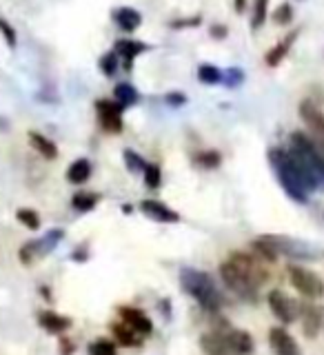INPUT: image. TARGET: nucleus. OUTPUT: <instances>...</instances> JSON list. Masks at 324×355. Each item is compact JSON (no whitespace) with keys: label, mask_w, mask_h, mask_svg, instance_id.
<instances>
[{"label":"nucleus","mask_w":324,"mask_h":355,"mask_svg":"<svg viewBox=\"0 0 324 355\" xmlns=\"http://www.w3.org/2000/svg\"><path fill=\"white\" fill-rule=\"evenodd\" d=\"M29 144L33 149H36L44 160H56L58 158V147H56V142H51L47 136H42L38 131H29Z\"/></svg>","instance_id":"nucleus-21"},{"label":"nucleus","mask_w":324,"mask_h":355,"mask_svg":"<svg viewBox=\"0 0 324 355\" xmlns=\"http://www.w3.org/2000/svg\"><path fill=\"white\" fill-rule=\"evenodd\" d=\"M60 342H62V355H69V353L74 351V347H71V344H69V340H67V338H62Z\"/></svg>","instance_id":"nucleus-41"},{"label":"nucleus","mask_w":324,"mask_h":355,"mask_svg":"<svg viewBox=\"0 0 324 355\" xmlns=\"http://www.w3.org/2000/svg\"><path fill=\"white\" fill-rule=\"evenodd\" d=\"M227 260L258 288H262L266 282H269L271 273H269V269H266V262L262 258H258L253 251L251 253L249 251H233Z\"/></svg>","instance_id":"nucleus-5"},{"label":"nucleus","mask_w":324,"mask_h":355,"mask_svg":"<svg viewBox=\"0 0 324 355\" xmlns=\"http://www.w3.org/2000/svg\"><path fill=\"white\" fill-rule=\"evenodd\" d=\"M0 36L5 38V42H7V47H9V49H16V44H18V33H16L14 27H11V22H9L7 18H3V16H0Z\"/></svg>","instance_id":"nucleus-34"},{"label":"nucleus","mask_w":324,"mask_h":355,"mask_svg":"<svg viewBox=\"0 0 324 355\" xmlns=\"http://www.w3.org/2000/svg\"><path fill=\"white\" fill-rule=\"evenodd\" d=\"M271 313L282 322V324H293L300 313V300H293L291 295H287L280 288H271L266 295Z\"/></svg>","instance_id":"nucleus-8"},{"label":"nucleus","mask_w":324,"mask_h":355,"mask_svg":"<svg viewBox=\"0 0 324 355\" xmlns=\"http://www.w3.org/2000/svg\"><path fill=\"white\" fill-rule=\"evenodd\" d=\"M227 33H229V31H227L225 25H214V27L209 29V36H211V38H216V40H225V38H227Z\"/></svg>","instance_id":"nucleus-39"},{"label":"nucleus","mask_w":324,"mask_h":355,"mask_svg":"<svg viewBox=\"0 0 324 355\" xmlns=\"http://www.w3.org/2000/svg\"><path fill=\"white\" fill-rule=\"evenodd\" d=\"M222 83H227V87H240L244 83V71L238 67H231V69L222 71Z\"/></svg>","instance_id":"nucleus-36"},{"label":"nucleus","mask_w":324,"mask_h":355,"mask_svg":"<svg viewBox=\"0 0 324 355\" xmlns=\"http://www.w3.org/2000/svg\"><path fill=\"white\" fill-rule=\"evenodd\" d=\"M298 320H302V333L305 338L316 340L320 336V331L324 327V313L318 304H314V300L302 297L300 300V313Z\"/></svg>","instance_id":"nucleus-10"},{"label":"nucleus","mask_w":324,"mask_h":355,"mask_svg":"<svg viewBox=\"0 0 324 355\" xmlns=\"http://www.w3.org/2000/svg\"><path fill=\"white\" fill-rule=\"evenodd\" d=\"M38 324L51 333V336H62L65 331H69L71 329V318H67L62 313H56V311H40L38 313Z\"/></svg>","instance_id":"nucleus-17"},{"label":"nucleus","mask_w":324,"mask_h":355,"mask_svg":"<svg viewBox=\"0 0 324 355\" xmlns=\"http://www.w3.org/2000/svg\"><path fill=\"white\" fill-rule=\"evenodd\" d=\"M180 284L203 311H207V313H220L222 304H225V295L220 293V288L216 286L214 277L209 273L187 266V269L180 271Z\"/></svg>","instance_id":"nucleus-2"},{"label":"nucleus","mask_w":324,"mask_h":355,"mask_svg":"<svg viewBox=\"0 0 324 355\" xmlns=\"http://www.w3.org/2000/svg\"><path fill=\"white\" fill-rule=\"evenodd\" d=\"M122 160H125L127 171H131V173H142L144 171V164H147L133 149H127L125 153H122Z\"/></svg>","instance_id":"nucleus-33"},{"label":"nucleus","mask_w":324,"mask_h":355,"mask_svg":"<svg viewBox=\"0 0 324 355\" xmlns=\"http://www.w3.org/2000/svg\"><path fill=\"white\" fill-rule=\"evenodd\" d=\"M298 36H300V31H298V29L289 31V36H284L280 42L275 44V47H271L269 51H266L264 62L269 64V67H278V64H280V62L287 58V55H289V51H291V47H293V42L298 40Z\"/></svg>","instance_id":"nucleus-20"},{"label":"nucleus","mask_w":324,"mask_h":355,"mask_svg":"<svg viewBox=\"0 0 324 355\" xmlns=\"http://www.w3.org/2000/svg\"><path fill=\"white\" fill-rule=\"evenodd\" d=\"M269 18V0H253L251 7V29H262Z\"/></svg>","instance_id":"nucleus-26"},{"label":"nucleus","mask_w":324,"mask_h":355,"mask_svg":"<svg viewBox=\"0 0 324 355\" xmlns=\"http://www.w3.org/2000/svg\"><path fill=\"white\" fill-rule=\"evenodd\" d=\"M140 211L149 220L160 222V225H176V222H180V214L173 211L169 205L160 202V200H142Z\"/></svg>","instance_id":"nucleus-13"},{"label":"nucleus","mask_w":324,"mask_h":355,"mask_svg":"<svg viewBox=\"0 0 324 355\" xmlns=\"http://www.w3.org/2000/svg\"><path fill=\"white\" fill-rule=\"evenodd\" d=\"M65 238V231L62 229H51L47 231L40 240H36V251H38V258H42V255L51 253L56 247L60 244V240Z\"/></svg>","instance_id":"nucleus-24"},{"label":"nucleus","mask_w":324,"mask_h":355,"mask_svg":"<svg viewBox=\"0 0 324 355\" xmlns=\"http://www.w3.org/2000/svg\"><path fill=\"white\" fill-rule=\"evenodd\" d=\"M287 275H289V282H291V286L302 297L320 300L324 295V280L316 271L307 269V266H302V264H289L287 266Z\"/></svg>","instance_id":"nucleus-6"},{"label":"nucleus","mask_w":324,"mask_h":355,"mask_svg":"<svg viewBox=\"0 0 324 355\" xmlns=\"http://www.w3.org/2000/svg\"><path fill=\"white\" fill-rule=\"evenodd\" d=\"M266 158H269V164L273 166L278 182H280L284 193L291 198L293 202L307 205L311 193L320 189L314 171L309 169L307 162L300 158L293 149L273 147L266 151Z\"/></svg>","instance_id":"nucleus-1"},{"label":"nucleus","mask_w":324,"mask_h":355,"mask_svg":"<svg viewBox=\"0 0 324 355\" xmlns=\"http://www.w3.org/2000/svg\"><path fill=\"white\" fill-rule=\"evenodd\" d=\"M289 149H293L300 158L307 162V166L316 175L318 187L324 189V160L320 155L316 140L309 136V131H293L291 136H289Z\"/></svg>","instance_id":"nucleus-4"},{"label":"nucleus","mask_w":324,"mask_h":355,"mask_svg":"<svg viewBox=\"0 0 324 355\" xmlns=\"http://www.w3.org/2000/svg\"><path fill=\"white\" fill-rule=\"evenodd\" d=\"M98 67H100V71H103L107 78H114L116 71L120 69V55H118V51L114 49V51H107V53L100 55Z\"/></svg>","instance_id":"nucleus-28"},{"label":"nucleus","mask_w":324,"mask_h":355,"mask_svg":"<svg viewBox=\"0 0 324 355\" xmlns=\"http://www.w3.org/2000/svg\"><path fill=\"white\" fill-rule=\"evenodd\" d=\"M198 80L203 85H220L222 83V71L218 69L216 64H200L198 67Z\"/></svg>","instance_id":"nucleus-29"},{"label":"nucleus","mask_w":324,"mask_h":355,"mask_svg":"<svg viewBox=\"0 0 324 355\" xmlns=\"http://www.w3.org/2000/svg\"><path fill=\"white\" fill-rule=\"evenodd\" d=\"M98 196L92 193V191H78L74 198H71V207L76 211H80V214H87V211H94L96 205H98Z\"/></svg>","instance_id":"nucleus-27"},{"label":"nucleus","mask_w":324,"mask_h":355,"mask_svg":"<svg viewBox=\"0 0 324 355\" xmlns=\"http://www.w3.org/2000/svg\"><path fill=\"white\" fill-rule=\"evenodd\" d=\"M71 258H74V260H78V262H85V260H87V247H85V244H83V247L71 255Z\"/></svg>","instance_id":"nucleus-40"},{"label":"nucleus","mask_w":324,"mask_h":355,"mask_svg":"<svg viewBox=\"0 0 324 355\" xmlns=\"http://www.w3.org/2000/svg\"><path fill=\"white\" fill-rule=\"evenodd\" d=\"M111 20L116 22V27L122 29V31H136L140 25H142V16H140V11L138 9H133V7H118L114 9V14H111Z\"/></svg>","instance_id":"nucleus-19"},{"label":"nucleus","mask_w":324,"mask_h":355,"mask_svg":"<svg viewBox=\"0 0 324 355\" xmlns=\"http://www.w3.org/2000/svg\"><path fill=\"white\" fill-rule=\"evenodd\" d=\"M92 178V162L87 158H78L67 166V180L71 184H85Z\"/></svg>","instance_id":"nucleus-22"},{"label":"nucleus","mask_w":324,"mask_h":355,"mask_svg":"<svg viewBox=\"0 0 324 355\" xmlns=\"http://www.w3.org/2000/svg\"><path fill=\"white\" fill-rule=\"evenodd\" d=\"M142 178H144V184H147L149 189H158L162 184V169H160V164L147 162V164H144Z\"/></svg>","instance_id":"nucleus-30"},{"label":"nucleus","mask_w":324,"mask_h":355,"mask_svg":"<svg viewBox=\"0 0 324 355\" xmlns=\"http://www.w3.org/2000/svg\"><path fill=\"white\" fill-rule=\"evenodd\" d=\"M118 315L125 324H129L133 331H138L140 336H144V338L151 336L153 322L147 313H144V311H140L136 306H118Z\"/></svg>","instance_id":"nucleus-14"},{"label":"nucleus","mask_w":324,"mask_h":355,"mask_svg":"<svg viewBox=\"0 0 324 355\" xmlns=\"http://www.w3.org/2000/svg\"><path fill=\"white\" fill-rule=\"evenodd\" d=\"M16 218H18V222L20 225H25L29 231H38L40 229V216L36 214L33 209H18L16 211Z\"/></svg>","instance_id":"nucleus-31"},{"label":"nucleus","mask_w":324,"mask_h":355,"mask_svg":"<svg viewBox=\"0 0 324 355\" xmlns=\"http://www.w3.org/2000/svg\"><path fill=\"white\" fill-rule=\"evenodd\" d=\"M269 347L275 355H302L300 344L284 327L269 329Z\"/></svg>","instance_id":"nucleus-12"},{"label":"nucleus","mask_w":324,"mask_h":355,"mask_svg":"<svg viewBox=\"0 0 324 355\" xmlns=\"http://www.w3.org/2000/svg\"><path fill=\"white\" fill-rule=\"evenodd\" d=\"M200 22H203V18H200V16H191V18L173 20V22H171V27H173V29H194V27L200 25Z\"/></svg>","instance_id":"nucleus-37"},{"label":"nucleus","mask_w":324,"mask_h":355,"mask_svg":"<svg viewBox=\"0 0 324 355\" xmlns=\"http://www.w3.org/2000/svg\"><path fill=\"white\" fill-rule=\"evenodd\" d=\"M114 100H116V103L122 109H129V107H136L138 105L140 94H138V89L133 87L131 83H120L114 89Z\"/></svg>","instance_id":"nucleus-23"},{"label":"nucleus","mask_w":324,"mask_h":355,"mask_svg":"<svg viewBox=\"0 0 324 355\" xmlns=\"http://www.w3.org/2000/svg\"><path fill=\"white\" fill-rule=\"evenodd\" d=\"M220 162H222V155H220L218 151H214V149H209V151H198V153L194 155V164L200 166V169H207V171L218 169Z\"/></svg>","instance_id":"nucleus-25"},{"label":"nucleus","mask_w":324,"mask_h":355,"mask_svg":"<svg viewBox=\"0 0 324 355\" xmlns=\"http://www.w3.org/2000/svg\"><path fill=\"white\" fill-rule=\"evenodd\" d=\"M164 103L169 107H185L187 105V96L182 92H169L164 96Z\"/></svg>","instance_id":"nucleus-38"},{"label":"nucleus","mask_w":324,"mask_h":355,"mask_svg":"<svg viewBox=\"0 0 324 355\" xmlns=\"http://www.w3.org/2000/svg\"><path fill=\"white\" fill-rule=\"evenodd\" d=\"M89 355H118L116 344L109 340H96L94 344H89Z\"/></svg>","instance_id":"nucleus-35"},{"label":"nucleus","mask_w":324,"mask_h":355,"mask_svg":"<svg viewBox=\"0 0 324 355\" xmlns=\"http://www.w3.org/2000/svg\"><path fill=\"white\" fill-rule=\"evenodd\" d=\"M220 277H222V282H225V286H229V291H233V295H238L240 300L251 302V304L258 302L260 288L255 284H251L229 260H225L220 264Z\"/></svg>","instance_id":"nucleus-7"},{"label":"nucleus","mask_w":324,"mask_h":355,"mask_svg":"<svg viewBox=\"0 0 324 355\" xmlns=\"http://www.w3.org/2000/svg\"><path fill=\"white\" fill-rule=\"evenodd\" d=\"M111 336H114V340L120 344V347H127V349L142 347V340H144V336H140L138 331H133L122 320H118V322H114V324H111Z\"/></svg>","instance_id":"nucleus-18"},{"label":"nucleus","mask_w":324,"mask_h":355,"mask_svg":"<svg viewBox=\"0 0 324 355\" xmlns=\"http://www.w3.org/2000/svg\"><path fill=\"white\" fill-rule=\"evenodd\" d=\"M264 238L269 240L273 251L278 253V258H280V255H287L289 260L316 262V260H320L322 255H324V251L320 247H316V244L305 242V240H298V238H291V236H278V233H266Z\"/></svg>","instance_id":"nucleus-3"},{"label":"nucleus","mask_w":324,"mask_h":355,"mask_svg":"<svg viewBox=\"0 0 324 355\" xmlns=\"http://www.w3.org/2000/svg\"><path fill=\"white\" fill-rule=\"evenodd\" d=\"M227 336V344H229V351L233 355H251L253 349H255V342H253V336L249 331H242V329H231L227 327L225 331Z\"/></svg>","instance_id":"nucleus-15"},{"label":"nucleus","mask_w":324,"mask_h":355,"mask_svg":"<svg viewBox=\"0 0 324 355\" xmlns=\"http://www.w3.org/2000/svg\"><path fill=\"white\" fill-rule=\"evenodd\" d=\"M233 5H236V11H238V14H242L244 7H247V0H233Z\"/></svg>","instance_id":"nucleus-42"},{"label":"nucleus","mask_w":324,"mask_h":355,"mask_svg":"<svg viewBox=\"0 0 324 355\" xmlns=\"http://www.w3.org/2000/svg\"><path fill=\"white\" fill-rule=\"evenodd\" d=\"M273 22L275 25H280V27H287V25H291V20H293V7L289 5V3H282L280 7H278L273 14H271Z\"/></svg>","instance_id":"nucleus-32"},{"label":"nucleus","mask_w":324,"mask_h":355,"mask_svg":"<svg viewBox=\"0 0 324 355\" xmlns=\"http://www.w3.org/2000/svg\"><path fill=\"white\" fill-rule=\"evenodd\" d=\"M298 114L307 125L309 136L316 138L318 142H324V111H322V107L316 103V100H311V98L300 100Z\"/></svg>","instance_id":"nucleus-9"},{"label":"nucleus","mask_w":324,"mask_h":355,"mask_svg":"<svg viewBox=\"0 0 324 355\" xmlns=\"http://www.w3.org/2000/svg\"><path fill=\"white\" fill-rule=\"evenodd\" d=\"M149 47L144 42H140V40H131V38H122V40H118L116 42V51H118V55L122 58V69L125 71H131L133 69V60L138 58L140 53H144Z\"/></svg>","instance_id":"nucleus-16"},{"label":"nucleus","mask_w":324,"mask_h":355,"mask_svg":"<svg viewBox=\"0 0 324 355\" xmlns=\"http://www.w3.org/2000/svg\"><path fill=\"white\" fill-rule=\"evenodd\" d=\"M122 109L116 100H107V98H98L96 100V114L100 127L109 133H120L122 131Z\"/></svg>","instance_id":"nucleus-11"}]
</instances>
